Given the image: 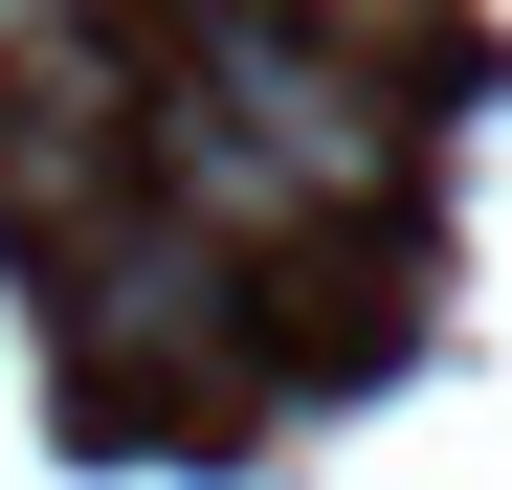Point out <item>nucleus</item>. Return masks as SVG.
Masks as SVG:
<instances>
[{
	"instance_id": "1",
	"label": "nucleus",
	"mask_w": 512,
	"mask_h": 490,
	"mask_svg": "<svg viewBox=\"0 0 512 490\" xmlns=\"http://www.w3.org/2000/svg\"><path fill=\"white\" fill-rule=\"evenodd\" d=\"M156 201L201 245H312L401 201V112L334 67L312 23H179V90H156Z\"/></svg>"
},
{
	"instance_id": "2",
	"label": "nucleus",
	"mask_w": 512,
	"mask_h": 490,
	"mask_svg": "<svg viewBox=\"0 0 512 490\" xmlns=\"http://www.w3.org/2000/svg\"><path fill=\"white\" fill-rule=\"evenodd\" d=\"M90 45V0H0V90H23V67H67Z\"/></svg>"
}]
</instances>
